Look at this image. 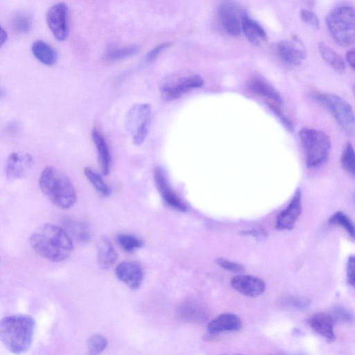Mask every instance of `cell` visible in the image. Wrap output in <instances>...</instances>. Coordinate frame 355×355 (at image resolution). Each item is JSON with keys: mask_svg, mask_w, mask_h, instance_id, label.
I'll use <instances>...</instances> for the list:
<instances>
[{"mask_svg": "<svg viewBox=\"0 0 355 355\" xmlns=\"http://www.w3.org/2000/svg\"><path fill=\"white\" fill-rule=\"evenodd\" d=\"M28 241L38 255L54 262L64 261L73 250V241L68 233L64 228L51 223L38 227Z\"/></svg>", "mask_w": 355, "mask_h": 355, "instance_id": "obj_1", "label": "cell"}, {"mask_svg": "<svg viewBox=\"0 0 355 355\" xmlns=\"http://www.w3.org/2000/svg\"><path fill=\"white\" fill-rule=\"evenodd\" d=\"M35 322L27 314L8 315L0 319V342L10 352L20 354L31 346Z\"/></svg>", "mask_w": 355, "mask_h": 355, "instance_id": "obj_2", "label": "cell"}, {"mask_svg": "<svg viewBox=\"0 0 355 355\" xmlns=\"http://www.w3.org/2000/svg\"><path fill=\"white\" fill-rule=\"evenodd\" d=\"M39 184L44 196L60 209H69L76 202V193L73 184L67 175L57 168H45Z\"/></svg>", "mask_w": 355, "mask_h": 355, "instance_id": "obj_3", "label": "cell"}, {"mask_svg": "<svg viewBox=\"0 0 355 355\" xmlns=\"http://www.w3.org/2000/svg\"><path fill=\"white\" fill-rule=\"evenodd\" d=\"M300 144L309 168L321 166L328 159L331 150V140L324 132L304 128L299 132Z\"/></svg>", "mask_w": 355, "mask_h": 355, "instance_id": "obj_4", "label": "cell"}, {"mask_svg": "<svg viewBox=\"0 0 355 355\" xmlns=\"http://www.w3.org/2000/svg\"><path fill=\"white\" fill-rule=\"evenodd\" d=\"M326 24L334 40L343 46L354 42V10L349 6H340L326 17Z\"/></svg>", "mask_w": 355, "mask_h": 355, "instance_id": "obj_5", "label": "cell"}, {"mask_svg": "<svg viewBox=\"0 0 355 355\" xmlns=\"http://www.w3.org/2000/svg\"><path fill=\"white\" fill-rule=\"evenodd\" d=\"M313 97L334 116L347 135L354 134V115L352 106L340 96L330 93H318Z\"/></svg>", "mask_w": 355, "mask_h": 355, "instance_id": "obj_6", "label": "cell"}, {"mask_svg": "<svg viewBox=\"0 0 355 355\" xmlns=\"http://www.w3.org/2000/svg\"><path fill=\"white\" fill-rule=\"evenodd\" d=\"M151 118V107L147 103L136 104L129 110L126 117V128L135 145H141L145 141Z\"/></svg>", "mask_w": 355, "mask_h": 355, "instance_id": "obj_7", "label": "cell"}, {"mask_svg": "<svg viewBox=\"0 0 355 355\" xmlns=\"http://www.w3.org/2000/svg\"><path fill=\"white\" fill-rule=\"evenodd\" d=\"M46 23L57 40H67L69 35L67 6L62 2L52 6L46 14Z\"/></svg>", "mask_w": 355, "mask_h": 355, "instance_id": "obj_8", "label": "cell"}, {"mask_svg": "<svg viewBox=\"0 0 355 355\" xmlns=\"http://www.w3.org/2000/svg\"><path fill=\"white\" fill-rule=\"evenodd\" d=\"M203 84V79L198 75L181 77L164 85L161 88V96L167 101L177 100L191 89L201 87Z\"/></svg>", "mask_w": 355, "mask_h": 355, "instance_id": "obj_9", "label": "cell"}, {"mask_svg": "<svg viewBox=\"0 0 355 355\" xmlns=\"http://www.w3.org/2000/svg\"><path fill=\"white\" fill-rule=\"evenodd\" d=\"M247 87L252 94L264 98L270 107H281L283 104V98L278 90L261 76L251 77L248 80Z\"/></svg>", "mask_w": 355, "mask_h": 355, "instance_id": "obj_10", "label": "cell"}, {"mask_svg": "<svg viewBox=\"0 0 355 355\" xmlns=\"http://www.w3.org/2000/svg\"><path fill=\"white\" fill-rule=\"evenodd\" d=\"M277 50L281 59L289 65H299L306 58L304 46L296 36L291 40H281L277 45Z\"/></svg>", "mask_w": 355, "mask_h": 355, "instance_id": "obj_11", "label": "cell"}, {"mask_svg": "<svg viewBox=\"0 0 355 355\" xmlns=\"http://www.w3.org/2000/svg\"><path fill=\"white\" fill-rule=\"evenodd\" d=\"M154 180L161 196L169 207L179 211H185L187 210L186 204L172 189L162 168H156L155 169Z\"/></svg>", "mask_w": 355, "mask_h": 355, "instance_id": "obj_12", "label": "cell"}, {"mask_svg": "<svg viewBox=\"0 0 355 355\" xmlns=\"http://www.w3.org/2000/svg\"><path fill=\"white\" fill-rule=\"evenodd\" d=\"M302 211L301 191L298 189L293 198L277 216L275 227L279 230H291Z\"/></svg>", "mask_w": 355, "mask_h": 355, "instance_id": "obj_13", "label": "cell"}, {"mask_svg": "<svg viewBox=\"0 0 355 355\" xmlns=\"http://www.w3.org/2000/svg\"><path fill=\"white\" fill-rule=\"evenodd\" d=\"M232 287L248 297H257L261 295L266 289L265 282L261 278L250 275H238L230 281Z\"/></svg>", "mask_w": 355, "mask_h": 355, "instance_id": "obj_14", "label": "cell"}, {"mask_svg": "<svg viewBox=\"0 0 355 355\" xmlns=\"http://www.w3.org/2000/svg\"><path fill=\"white\" fill-rule=\"evenodd\" d=\"M218 17L225 31L232 36L241 33L238 8L231 0L223 1L218 8Z\"/></svg>", "mask_w": 355, "mask_h": 355, "instance_id": "obj_15", "label": "cell"}, {"mask_svg": "<svg viewBox=\"0 0 355 355\" xmlns=\"http://www.w3.org/2000/svg\"><path fill=\"white\" fill-rule=\"evenodd\" d=\"M33 159L28 153H12L8 158L6 173L8 178L19 179L26 176L33 166Z\"/></svg>", "mask_w": 355, "mask_h": 355, "instance_id": "obj_16", "label": "cell"}, {"mask_svg": "<svg viewBox=\"0 0 355 355\" xmlns=\"http://www.w3.org/2000/svg\"><path fill=\"white\" fill-rule=\"evenodd\" d=\"M117 278L132 289H137L143 281V271L140 266L133 261H123L116 268Z\"/></svg>", "mask_w": 355, "mask_h": 355, "instance_id": "obj_17", "label": "cell"}, {"mask_svg": "<svg viewBox=\"0 0 355 355\" xmlns=\"http://www.w3.org/2000/svg\"><path fill=\"white\" fill-rule=\"evenodd\" d=\"M178 317L184 321L202 323L208 318L205 307L196 300H187L182 303L178 309Z\"/></svg>", "mask_w": 355, "mask_h": 355, "instance_id": "obj_18", "label": "cell"}, {"mask_svg": "<svg viewBox=\"0 0 355 355\" xmlns=\"http://www.w3.org/2000/svg\"><path fill=\"white\" fill-rule=\"evenodd\" d=\"M241 29L248 40L254 45H260L267 40L263 28L245 12L241 16Z\"/></svg>", "mask_w": 355, "mask_h": 355, "instance_id": "obj_19", "label": "cell"}, {"mask_svg": "<svg viewBox=\"0 0 355 355\" xmlns=\"http://www.w3.org/2000/svg\"><path fill=\"white\" fill-rule=\"evenodd\" d=\"M308 322L313 330L328 342L335 340L334 321L330 314L321 312L315 313L309 318Z\"/></svg>", "mask_w": 355, "mask_h": 355, "instance_id": "obj_20", "label": "cell"}, {"mask_svg": "<svg viewBox=\"0 0 355 355\" xmlns=\"http://www.w3.org/2000/svg\"><path fill=\"white\" fill-rule=\"evenodd\" d=\"M242 323L239 316L232 313L219 315L207 324V331L211 334H218L225 331H238Z\"/></svg>", "mask_w": 355, "mask_h": 355, "instance_id": "obj_21", "label": "cell"}, {"mask_svg": "<svg viewBox=\"0 0 355 355\" xmlns=\"http://www.w3.org/2000/svg\"><path fill=\"white\" fill-rule=\"evenodd\" d=\"M92 139L97 150L101 173L107 175L110 173L112 162L108 146L103 135L96 130L92 132Z\"/></svg>", "mask_w": 355, "mask_h": 355, "instance_id": "obj_22", "label": "cell"}, {"mask_svg": "<svg viewBox=\"0 0 355 355\" xmlns=\"http://www.w3.org/2000/svg\"><path fill=\"white\" fill-rule=\"evenodd\" d=\"M32 53L41 63L51 66L58 60L56 51L48 43L43 40H36L31 46Z\"/></svg>", "mask_w": 355, "mask_h": 355, "instance_id": "obj_23", "label": "cell"}, {"mask_svg": "<svg viewBox=\"0 0 355 355\" xmlns=\"http://www.w3.org/2000/svg\"><path fill=\"white\" fill-rule=\"evenodd\" d=\"M97 259L103 269L110 268L117 259V253L111 242L106 238L100 240L97 245Z\"/></svg>", "mask_w": 355, "mask_h": 355, "instance_id": "obj_24", "label": "cell"}, {"mask_svg": "<svg viewBox=\"0 0 355 355\" xmlns=\"http://www.w3.org/2000/svg\"><path fill=\"white\" fill-rule=\"evenodd\" d=\"M318 50L322 59L338 73H343L345 69V63L343 57L324 42L318 44Z\"/></svg>", "mask_w": 355, "mask_h": 355, "instance_id": "obj_25", "label": "cell"}, {"mask_svg": "<svg viewBox=\"0 0 355 355\" xmlns=\"http://www.w3.org/2000/svg\"><path fill=\"white\" fill-rule=\"evenodd\" d=\"M11 23L13 28L17 32L27 33L32 28L33 19L28 12L17 11L12 15Z\"/></svg>", "mask_w": 355, "mask_h": 355, "instance_id": "obj_26", "label": "cell"}, {"mask_svg": "<svg viewBox=\"0 0 355 355\" xmlns=\"http://www.w3.org/2000/svg\"><path fill=\"white\" fill-rule=\"evenodd\" d=\"M139 49L137 46H110L106 51L105 56L110 60H119L137 54Z\"/></svg>", "mask_w": 355, "mask_h": 355, "instance_id": "obj_27", "label": "cell"}, {"mask_svg": "<svg viewBox=\"0 0 355 355\" xmlns=\"http://www.w3.org/2000/svg\"><path fill=\"white\" fill-rule=\"evenodd\" d=\"M340 164L343 170L350 176H355V155L353 146L347 143L340 157Z\"/></svg>", "mask_w": 355, "mask_h": 355, "instance_id": "obj_28", "label": "cell"}, {"mask_svg": "<svg viewBox=\"0 0 355 355\" xmlns=\"http://www.w3.org/2000/svg\"><path fill=\"white\" fill-rule=\"evenodd\" d=\"M64 229L70 236H73L78 241H87L89 238L87 227L78 222L67 220L64 223Z\"/></svg>", "mask_w": 355, "mask_h": 355, "instance_id": "obj_29", "label": "cell"}, {"mask_svg": "<svg viewBox=\"0 0 355 355\" xmlns=\"http://www.w3.org/2000/svg\"><path fill=\"white\" fill-rule=\"evenodd\" d=\"M281 305L287 309L304 311L311 306L309 299L302 296H286L281 300Z\"/></svg>", "mask_w": 355, "mask_h": 355, "instance_id": "obj_30", "label": "cell"}, {"mask_svg": "<svg viewBox=\"0 0 355 355\" xmlns=\"http://www.w3.org/2000/svg\"><path fill=\"white\" fill-rule=\"evenodd\" d=\"M84 173L89 181L99 193L105 196H109L111 194L110 188L103 181L100 175L89 167L85 168Z\"/></svg>", "mask_w": 355, "mask_h": 355, "instance_id": "obj_31", "label": "cell"}, {"mask_svg": "<svg viewBox=\"0 0 355 355\" xmlns=\"http://www.w3.org/2000/svg\"><path fill=\"white\" fill-rule=\"evenodd\" d=\"M329 223L332 225L340 226L345 229L349 235L354 238V226L351 219L343 212L337 211L334 213L329 218Z\"/></svg>", "mask_w": 355, "mask_h": 355, "instance_id": "obj_32", "label": "cell"}, {"mask_svg": "<svg viewBox=\"0 0 355 355\" xmlns=\"http://www.w3.org/2000/svg\"><path fill=\"white\" fill-rule=\"evenodd\" d=\"M116 240L119 245L126 252H132L143 245L139 239L130 234H119Z\"/></svg>", "mask_w": 355, "mask_h": 355, "instance_id": "obj_33", "label": "cell"}, {"mask_svg": "<svg viewBox=\"0 0 355 355\" xmlns=\"http://www.w3.org/2000/svg\"><path fill=\"white\" fill-rule=\"evenodd\" d=\"M107 344V339L101 334H93L87 340V347L90 354H98L102 352Z\"/></svg>", "mask_w": 355, "mask_h": 355, "instance_id": "obj_34", "label": "cell"}, {"mask_svg": "<svg viewBox=\"0 0 355 355\" xmlns=\"http://www.w3.org/2000/svg\"><path fill=\"white\" fill-rule=\"evenodd\" d=\"M334 322H350L353 320V315L347 309L336 306L333 308L330 314Z\"/></svg>", "mask_w": 355, "mask_h": 355, "instance_id": "obj_35", "label": "cell"}, {"mask_svg": "<svg viewBox=\"0 0 355 355\" xmlns=\"http://www.w3.org/2000/svg\"><path fill=\"white\" fill-rule=\"evenodd\" d=\"M216 262L220 267L232 272H242L245 270L241 264L231 261L225 258H218Z\"/></svg>", "mask_w": 355, "mask_h": 355, "instance_id": "obj_36", "label": "cell"}, {"mask_svg": "<svg viewBox=\"0 0 355 355\" xmlns=\"http://www.w3.org/2000/svg\"><path fill=\"white\" fill-rule=\"evenodd\" d=\"M300 17L302 20L312 26L314 28H318L320 26L319 19L317 15L312 11L306 9H302L300 10Z\"/></svg>", "mask_w": 355, "mask_h": 355, "instance_id": "obj_37", "label": "cell"}, {"mask_svg": "<svg viewBox=\"0 0 355 355\" xmlns=\"http://www.w3.org/2000/svg\"><path fill=\"white\" fill-rule=\"evenodd\" d=\"M172 45L171 42H166L157 45L152 50H150L146 56L147 62L154 60L162 51L168 49Z\"/></svg>", "mask_w": 355, "mask_h": 355, "instance_id": "obj_38", "label": "cell"}, {"mask_svg": "<svg viewBox=\"0 0 355 355\" xmlns=\"http://www.w3.org/2000/svg\"><path fill=\"white\" fill-rule=\"evenodd\" d=\"M354 257L351 255L347 260V279L348 284L354 287Z\"/></svg>", "mask_w": 355, "mask_h": 355, "instance_id": "obj_39", "label": "cell"}, {"mask_svg": "<svg viewBox=\"0 0 355 355\" xmlns=\"http://www.w3.org/2000/svg\"><path fill=\"white\" fill-rule=\"evenodd\" d=\"M346 60L350 67L354 69L355 65V52L354 49H352L347 52Z\"/></svg>", "mask_w": 355, "mask_h": 355, "instance_id": "obj_40", "label": "cell"}, {"mask_svg": "<svg viewBox=\"0 0 355 355\" xmlns=\"http://www.w3.org/2000/svg\"><path fill=\"white\" fill-rule=\"evenodd\" d=\"M7 37L6 31L0 25V47L6 42Z\"/></svg>", "mask_w": 355, "mask_h": 355, "instance_id": "obj_41", "label": "cell"}, {"mask_svg": "<svg viewBox=\"0 0 355 355\" xmlns=\"http://www.w3.org/2000/svg\"><path fill=\"white\" fill-rule=\"evenodd\" d=\"M3 92L0 88V96H3Z\"/></svg>", "mask_w": 355, "mask_h": 355, "instance_id": "obj_42", "label": "cell"}]
</instances>
